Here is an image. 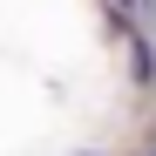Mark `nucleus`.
Listing matches in <instances>:
<instances>
[{"instance_id": "nucleus-1", "label": "nucleus", "mask_w": 156, "mask_h": 156, "mask_svg": "<svg viewBox=\"0 0 156 156\" xmlns=\"http://www.w3.org/2000/svg\"><path fill=\"white\" fill-rule=\"evenodd\" d=\"M149 156H156V143H149Z\"/></svg>"}, {"instance_id": "nucleus-2", "label": "nucleus", "mask_w": 156, "mask_h": 156, "mask_svg": "<svg viewBox=\"0 0 156 156\" xmlns=\"http://www.w3.org/2000/svg\"><path fill=\"white\" fill-rule=\"evenodd\" d=\"M122 7H129V0H122Z\"/></svg>"}]
</instances>
